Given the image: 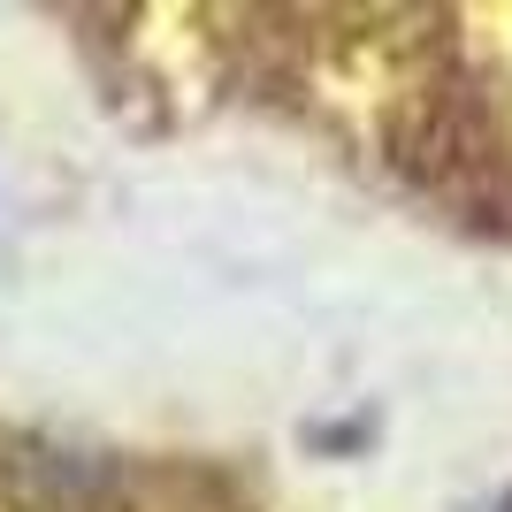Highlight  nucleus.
Returning <instances> with one entry per match:
<instances>
[{"label": "nucleus", "instance_id": "1", "mask_svg": "<svg viewBox=\"0 0 512 512\" xmlns=\"http://www.w3.org/2000/svg\"><path fill=\"white\" fill-rule=\"evenodd\" d=\"M490 512H512V497H497V505H490Z\"/></svg>", "mask_w": 512, "mask_h": 512}]
</instances>
